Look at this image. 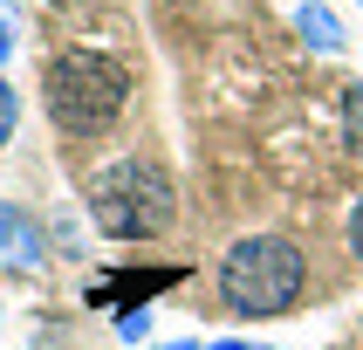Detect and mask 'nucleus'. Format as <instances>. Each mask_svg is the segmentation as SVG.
I'll return each mask as SVG.
<instances>
[{"label":"nucleus","instance_id":"11","mask_svg":"<svg viewBox=\"0 0 363 350\" xmlns=\"http://www.w3.org/2000/svg\"><path fill=\"white\" fill-rule=\"evenodd\" d=\"M144 350H206L199 337H172V344H144Z\"/></svg>","mask_w":363,"mask_h":350},{"label":"nucleus","instance_id":"4","mask_svg":"<svg viewBox=\"0 0 363 350\" xmlns=\"http://www.w3.org/2000/svg\"><path fill=\"white\" fill-rule=\"evenodd\" d=\"M41 261H48V234L35 226V213L0 199V268H41Z\"/></svg>","mask_w":363,"mask_h":350},{"label":"nucleus","instance_id":"5","mask_svg":"<svg viewBox=\"0 0 363 350\" xmlns=\"http://www.w3.org/2000/svg\"><path fill=\"white\" fill-rule=\"evenodd\" d=\"M295 35L315 48V55H343V21H336V7H323V0H302L295 7Z\"/></svg>","mask_w":363,"mask_h":350},{"label":"nucleus","instance_id":"6","mask_svg":"<svg viewBox=\"0 0 363 350\" xmlns=\"http://www.w3.org/2000/svg\"><path fill=\"white\" fill-rule=\"evenodd\" d=\"M343 144H350V151H363V76L343 89Z\"/></svg>","mask_w":363,"mask_h":350},{"label":"nucleus","instance_id":"8","mask_svg":"<svg viewBox=\"0 0 363 350\" xmlns=\"http://www.w3.org/2000/svg\"><path fill=\"white\" fill-rule=\"evenodd\" d=\"M14 117H21V97H14V82L0 76V144L14 138Z\"/></svg>","mask_w":363,"mask_h":350},{"label":"nucleus","instance_id":"12","mask_svg":"<svg viewBox=\"0 0 363 350\" xmlns=\"http://www.w3.org/2000/svg\"><path fill=\"white\" fill-rule=\"evenodd\" d=\"M7 48H14V35H7V21H0V55H7Z\"/></svg>","mask_w":363,"mask_h":350},{"label":"nucleus","instance_id":"1","mask_svg":"<svg viewBox=\"0 0 363 350\" xmlns=\"http://www.w3.org/2000/svg\"><path fill=\"white\" fill-rule=\"evenodd\" d=\"M220 302L226 316H240V323H274L288 309L302 302L308 288V254L288 234H240V241L220 254Z\"/></svg>","mask_w":363,"mask_h":350},{"label":"nucleus","instance_id":"9","mask_svg":"<svg viewBox=\"0 0 363 350\" xmlns=\"http://www.w3.org/2000/svg\"><path fill=\"white\" fill-rule=\"evenodd\" d=\"M350 254H357V268H363V192H357V206H350Z\"/></svg>","mask_w":363,"mask_h":350},{"label":"nucleus","instance_id":"7","mask_svg":"<svg viewBox=\"0 0 363 350\" xmlns=\"http://www.w3.org/2000/svg\"><path fill=\"white\" fill-rule=\"evenodd\" d=\"M117 337H123V344H151V309H123V316H117Z\"/></svg>","mask_w":363,"mask_h":350},{"label":"nucleus","instance_id":"3","mask_svg":"<svg viewBox=\"0 0 363 350\" xmlns=\"http://www.w3.org/2000/svg\"><path fill=\"white\" fill-rule=\"evenodd\" d=\"M89 220L103 241H158L179 220V185L158 158H117L89 179Z\"/></svg>","mask_w":363,"mask_h":350},{"label":"nucleus","instance_id":"2","mask_svg":"<svg viewBox=\"0 0 363 350\" xmlns=\"http://www.w3.org/2000/svg\"><path fill=\"white\" fill-rule=\"evenodd\" d=\"M41 103H48L55 131L103 138L123 117V103H130V69L117 55H103V48H62L48 62V76H41Z\"/></svg>","mask_w":363,"mask_h":350},{"label":"nucleus","instance_id":"10","mask_svg":"<svg viewBox=\"0 0 363 350\" xmlns=\"http://www.w3.org/2000/svg\"><path fill=\"white\" fill-rule=\"evenodd\" d=\"M206 350H274V344H254V337H220V344H206Z\"/></svg>","mask_w":363,"mask_h":350}]
</instances>
